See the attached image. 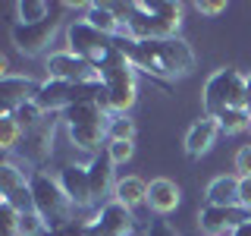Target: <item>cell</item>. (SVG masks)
<instances>
[{
    "mask_svg": "<svg viewBox=\"0 0 251 236\" xmlns=\"http://www.w3.org/2000/svg\"><path fill=\"white\" fill-rule=\"evenodd\" d=\"M179 199H182V192H179V186L173 183V179L160 177V179H151V183H148V205H151V211H157V214L176 211Z\"/></svg>",
    "mask_w": 251,
    "mask_h": 236,
    "instance_id": "16",
    "label": "cell"
},
{
    "mask_svg": "<svg viewBox=\"0 0 251 236\" xmlns=\"http://www.w3.org/2000/svg\"><path fill=\"white\" fill-rule=\"evenodd\" d=\"M44 236H53V233H50V230H47V233H44Z\"/></svg>",
    "mask_w": 251,
    "mask_h": 236,
    "instance_id": "35",
    "label": "cell"
},
{
    "mask_svg": "<svg viewBox=\"0 0 251 236\" xmlns=\"http://www.w3.org/2000/svg\"><path fill=\"white\" fill-rule=\"evenodd\" d=\"M53 35H57V19H53V16L44 19V22H35V26H22V22L13 26V41L22 54H28V57L44 54L47 44L53 41Z\"/></svg>",
    "mask_w": 251,
    "mask_h": 236,
    "instance_id": "9",
    "label": "cell"
},
{
    "mask_svg": "<svg viewBox=\"0 0 251 236\" xmlns=\"http://www.w3.org/2000/svg\"><path fill=\"white\" fill-rule=\"evenodd\" d=\"M60 186L63 192L69 195L73 208H91L94 195H91V179H88V167H75V164H66L60 170Z\"/></svg>",
    "mask_w": 251,
    "mask_h": 236,
    "instance_id": "11",
    "label": "cell"
},
{
    "mask_svg": "<svg viewBox=\"0 0 251 236\" xmlns=\"http://www.w3.org/2000/svg\"><path fill=\"white\" fill-rule=\"evenodd\" d=\"M85 22L94 26L98 31H104L107 38H126L123 19L116 13V6H110V3H88L85 6Z\"/></svg>",
    "mask_w": 251,
    "mask_h": 236,
    "instance_id": "15",
    "label": "cell"
},
{
    "mask_svg": "<svg viewBox=\"0 0 251 236\" xmlns=\"http://www.w3.org/2000/svg\"><path fill=\"white\" fill-rule=\"evenodd\" d=\"M204 195H207V205H217V208H232V205H239V177L223 173V177L210 179Z\"/></svg>",
    "mask_w": 251,
    "mask_h": 236,
    "instance_id": "18",
    "label": "cell"
},
{
    "mask_svg": "<svg viewBox=\"0 0 251 236\" xmlns=\"http://www.w3.org/2000/svg\"><path fill=\"white\" fill-rule=\"evenodd\" d=\"M245 107L251 110V73L245 76Z\"/></svg>",
    "mask_w": 251,
    "mask_h": 236,
    "instance_id": "32",
    "label": "cell"
},
{
    "mask_svg": "<svg viewBox=\"0 0 251 236\" xmlns=\"http://www.w3.org/2000/svg\"><path fill=\"white\" fill-rule=\"evenodd\" d=\"M107 157L113 164H126L132 157V151H135V145H132V142H126V139H116V142H107Z\"/></svg>",
    "mask_w": 251,
    "mask_h": 236,
    "instance_id": "26",
    "label": "cell"
},
{
    "mask_svg": "<svg viewBox=\"0 0 251 236\" xmlns=\"http://www.w3.org/2000/svg\"><path fill=\"white\" fill-rule=\"evenodd\" d=\"M41 85H35L25 76H3L0 79V98H3V110L0 117H13L16 107H22L25 101H35V94Z\"/></svg>",
    "mask_w": 251,
    "mask_h": 236,
    "instance_id": "12",
    "label": "cell"
},
{
    "mask_svg": "<svg viewBox=\"0 0 251 236\" xmlns=\"http://www.w3.org/2000/svg\"><path fill=\"white\" fill-rule=\"evenodd\" d=\"M94 224L100 227V233L104 236H132L135 230V217H132V211L126 208L120 202H107L104 208H100V214L94 217Z\"/></svg>",
    "mask_w": 251,
    "mask_h": 236,
    "instance_id": "13",
    "label": "cell"
},
{
    "mask_svg": "<svg viewBox=\"0 0 251 236\" xmlns=\"http://www.w3.org/2000/svg\"><path fill=\"white\" fill-rule=\"evenodd\" d=\"M3 236H22V233H19V227H16V230H3Z\"/></svg>",
    "mask_w": 251,
    "mask_h": 236,
    "instance_id": "34",
    "label": "cell"
},
{
    "mask_svg": "<svg viewBox=\"0 0 251 236\" xmlns=\"http://www.w3.org/2000/svg\"><path fill=\"white\" fill-rule=\"evenodd\" d=\"M113 199L126 205L129 211H135L138 205H148V183L141 177H123V179H116Z\"/></svg>",
    "mask_w": 251,
    "mask_h": 236,
    "instance_id": "19",
    "label": "cell"
},
{
    "mask_svg": "<svg viewBox=\"0 0 251 236\" xmlns=\"http://www.w3.org/2000/svg\"><path fill=\"white\" fill-rule=\"evenodd\" d=\"M120 47L135 69H145V73H151L157 79L188 76L195 69V51L182 38H157V41L120 38Z\"/></svg>",
    "mask_w": 251,
    "mask_h": 236,
    "instance_id": "1",
    "label": "cell"
},
{
    "mask_svg": "<svg viewBox=\"0 0 251 236\" xmlns=\"http://www.w3.org/2000/svg\"><path fill=\"white\" fill-rule=\"evenodd\" d=\"M239 208L251 211V177H239Z\"/></svg>",
    "mask_w": 251,
    "mask_h": 236,
    "instance_id": "28",
    "label": "cell"
},
{
    "mask_svg": "<svg viewBox=\"0 0 251 236\" xmlns=\"http://www.w3.org/2000/svg\"><path fill=\"white\" fill-rule=\"evenodd\" d=\"M251 214L245 208H239V205H232V208H217V205H207V208L198 214V224L201 230L207 236H229L239 224H245Z\"/></svg>",
    "mask_w": 251,
    "mask_h": 236,
    "instance_id": "10",
    "label": "cell"
},
{
    "mask_svg": "<svg viewBox=\"0 0 251 236\" xmlns=\"http://www.w3.org/2000/svg\"><path fill=\"white\" fill-rule=\"evenodd\" d=\"M19 136H22L19 123H16L13 117H0V148H3V151H10Z\"/></svg>",
    "mask_w": 251,
    "mask_h": 236,
    "instance_id": "25",
    "label": "cell"
},
{
    "mask_svg": "<svg viewBox=\"0 0 251 236\" xmlns=\"http://www.w3.org/2000/svg\"><path fill=\"white\" fill-rule=\"evenodd\" d=\"M66 41H69V51H73L75 57L88 60L91 66L104 63V60L110 57V51L116 47V38H107L104 31H98L94 26H88L85 19L69 22V29H66Z\"/></svg>",
    "mask_w": 251,
    "mask_h": 236,
    "instance_id": "7",
    "label": "cell"
},
{
    "mask_svg": "<svg viewBox=\"0 0 251 236\" xmlns=\"http://www.w3.org/2000/svg\"><path fill=\"white\" fill-rule=\"evenodd\" d=\"M248 129H251V126H248Z\"/></svg>",
    "mask_w": 251,
    "mask_h": 236,
    "instance_id": "36",
    "label": "cell"
},
{
    "mask_svg": "<svg viewBox=\"0 0 251 236\" xmlns=\"http://www.w3.org/2000/svg\"><path fill=\"white\" fill-rule=\"evenodd\" d=\"M126 29V38L132 41H157V38H176L182 26V6L170 0H132L126 6H116Z\"/></svg>",
    "mask_w": 251,
    "mask_h": 236,
    "instance_id": "2",
    "label": "cell"
},
{
    "mask_svg": "<svg viewBox=\"0 0 251 236\" xmlns=\"http://www.w3.org/2000/svg\"><path fill=\"white\" fill-rule=\"evenodd\" d=\"M50 142H53V120H44L38 129H31L22 136V145H25V154L35 157V161H44L50 154Z\"/></svg>",
    "mask_w": 251,
    "mask_h": 236,
    "instance_id": "20",
    "label": "cell"
},
{
    "mask_svg": "<svg viewBox=\"0 0 251 236\" xmlns=\"http://www.w3.org/2000/svg\"><path fill=\"white\" fill-rule=\"evenodd\" d=\"M135 136V120L129 114H110V123H107V142H116V139H126L132 142Z\"/></svg>",
    "mask_w": 251,
    "mask_h": 236,
    "instance_id": "24",
    "label": "cell"
},
{
    "mask_svg": "<svg viewBox=\"0 0 251 236\" xmlns=\"http://www.w3.org/2000/svg\"><path fill=\"white\" fill-rule=\"evenodd\" d=\"M28 189H31V208L44 220L47 230H57V227L73 220V202L63 192L60 179H53L44 170H35L28 173Z\"/></svg>",
    "mask_w": 251,
    "mask_h": 236,
    "instance_id": "4",
    "label": "cell"
},
{
    "mask_svg": "<svg viewBox=\"0 0 251 236\" xmlns=\"http://www.w3.org/2000/svg\"><path fill=\"white\" fill-rule=\"evenodd\" d=\"M220 123H217V117H207L204 114L198 123L188 129V136H185V151L188 157H201V154H207L210 148L217 145V136H220Z\"/></svg>",
    "mask_w": 251,
    "mask_h": 236,
    "instance_id": "14",
    "label": "cell"
},
{
    "mask_svg": "<svg viewBox=\"0 0 251 236\" xmlns=\"http://www.w3.org/2000/svg\"><path fill=\"white\" fill-rule=\"evenodd\" d=\"M235 170H239V177H251V145H242L239 151H235Z\"/></svg>",
    "mask_w": 251,
    "mask_h": 236,
    "instance_id": "27",
    "label": "cell"
},
{
    "mask_svg": "<svg viewBox=\"0 0 251 236\" xmlns=\"http://www.w3.org/2000/svg\"><path fill=\"white\" fill-rule=\"evenodd\" d=\"M195 6H198V13H207V16H217L226 10V3H220V0H198Z\"/></svg>",
    "mask_w": 251,
    "mask_h": 236,
    "instance_id": "29",
    "label": "cell"
},
{
    "mask_svg": "<svg viewBox=\"0 0 251 236\" xmlns=\"http://www.w3.org/2000/svg\"><path fill=\"white\" fill-rule=\"evenodd\" d=\"M104 82L100 79H91V82H57V79H47V82L38 88L35 101L38 107L44 110H69L75 104H82V101H100L104 98Z\"/></svg>",
    "mask_w": 251,
    "mask_h": 236,
    "instance_id": "5",
    "label": "cell"
},
{
    "mask_svg": "<svg viewBox=\"0 0 251 236\" xmlns=\"http://www.w3.org/2000/svg\"><path fill=\"white\" fill-rule=\"evenodd\" d=\"M16 13H19L22 26H35V22L50 19V3H47V0H19V3H16Z\"/></svg>",
    "mask_w": 251,
    "mask_h": 236,
    "instance_id": "22",
    "label": "cell"
},
{
    "mask_svg": "<svg viewBox=\"0 0 251 236\" xmlns=\"http://www.w3.org/2000/svg\"><path fill=\"white\" fill-rule=\"evenodd\" d=\"M13 120L19 123L22 136H25V132L38 129V126H41V123L47 120V117H44V110L38 107V101H25V104H22V107H16V110H13Z\"/></svg>",
    "mask_w": 251,
    "mask_h": 236,
    "instance_id": "23",
    "label": "cell"
},
{
    "mask_svg": "<svg viewBox=\"0 0 251 236\" xmlns=\"http://www.w3.org/2000/svg\"><path fill=\"white\" fill-rule=\"evenodd\" d=\"M47 79H57V82H91V79H98V69L88 60L75 57L73 51H53L47 57Z\"/></svg>",
    "mask_w": 251,
    "mask_h": 236,
    "instance_id": "8",
    "label": "cell"
},
{
    "mask_svg": "<svg viewBox=\"0 0 251 236\" xmlns=\"http://www.w3.org/2000/svg\"><path fill=\"white\" fill-rule=\"evenodd\" d=\"M98 79L104 82L107 101L113 114H126L138 98V79H135V66L129 63V57L123 54L120 38H116V47L110 51V57L104 63H98Z\"/></svg>",
    "mask_w": 251,
    "mask_h": 236,
    "instance_id": "3",
    "label": "cell"
},
{
    "mask_svg": "<svg viewBox=\"0 0 251 236\" xmlns=\"http://www.w3.org/2000/svg\"><path fill=\"white\" fill-rule=\"evenodd\" d=\"M113 167L116 164L107 157V151L104 154H94L91 157V164H88V179H91V195H94V202H100L104 195H110L116 189V183H113Z\"/></svg>",
    "mask_w": 251,
    "mask_h": 236,
    "instance_id": "17",
    "label": "cell"
},
{
    "mask_svg": "<svg viewBox=\"0 0 251 236\" xmlns=\"http://www.w3.org/2000/svg\"><path fill=\"white\" fill-rule=\"evenodd\" d=\"M229 236H251V217L245 220V224H239V227H235V230H232Z\"/></svg>",
    "mask_w": 251,
    "mask_h": 236,
    "instance_id": "31",
    "label": "cell"
},
{
    "mask_svg": "<svg viewBox=\"0 0 251 236\" xmlns=\"http://www.w3.org/2000/svg\"><path fill=\"white\" fill-rule=\"evenodd\" d=\"M229 107H245V76L226 66L204 82V110L207 117H217L220 110Z\"/></svg>",
    "mask_w": 251,
    "mask_h": 236,
    "instance_id": "6",
    "label": "cell"
},
{
    "mask_svg": "<svg viewBox=\"0 0 251 236\" xmlns=\"http://www.w3.org/2000/svg\"><path fill=\"white\" fill-rule=\"evenodd\" d=\"M85 236H104V233H100V227L91 220V224H88V230H85Z\"/></svg>",
    "mask_w": 251,
    "mask_h": 236,
    "instance_id": "33",
    "label": "cell"
},
{
    "mask_svg": "<svg viewBox=\"0 0 251 236\" xmlns=\"http://www.w3.org/2000/svg\"><path fill=\"white\" fill-rule=\"evenodd\" d=\"M148 236H176V230H173L167 220H151V227H148Z\"/></svg>",
    "mask_w": 251,
    "mask_h": 236,
    "instance_id": "30",
    "label": "cell"
},
{
    "mask_svg": "<svg viewBox=\"0 0 251 236\" xmlns=\"http://www.w3.org/2000/svg\"><path fill=\"white\" fill-rule=\"evenodd\" d=\"M217 123L226 136H235V132L248 129L251 126V110L248 107H229V110H220L217 114Z\"/></svg>",
    "mask_w": 251,
    "mask_h": 236,
    "instance_id": "21",
    "label": "cell"
}]
</instances>
